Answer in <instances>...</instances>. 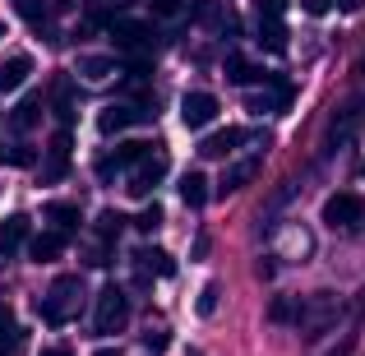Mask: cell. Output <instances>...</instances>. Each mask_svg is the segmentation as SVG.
<instances>
[{
	"mask_svg": "<svg viewBox=\"0 0 365 356\" xmlns=\"http://www.w3.org/2000/svg\"><path fill=\"white\" fill-rule=\"evenodd\" d=\"M79 301H83V278L79 273H61L51 283V292L37 301V315H42L46 324H65L74 310H79Z\"/></svg>",
	"mask_w": 365,
	"mask_h": 356,
	"instance_id": "1",
	"label": "cell"
},
{
	"mask_svg": "<svg viewBox=\"0 0 365 356\" xmlns=\"http://www.w3.org/2000/svg\"><path fill=\"white\" fill-rule=\"evenodd\" d=\"M93 324H98V333H120L125 324H130V296H125L116 283H107V287L98 292V310H93Z\"/></svg>",
	"mask_w": 365,
	"mask_h": 356,
	"instance_id": "2",
	"label": "cell"
},
{
	"mask_svg": "<svg viewBox=\"0 0 365 356\" xmlns=\"http://www.w3.org/2000/svg\"><path fill=\"white\" fill-rule=\"evenodd\" d=\"M324 227H333V232H351V227L365 218V199L351 195V190H338V195L324 199Z\"/></svg>",
	"mask_w": 365,
	"mask_h": 356,
	"instance_id": "3",
	"label": "cell"
},
{
	"mask_svg": "<svg viewBox=\"0 0 365 356\" xmlns=\"http://www.w3.org/2000/svg\"><path fill=\"white\" fill-rule=\"evenodd\" d=\"M162 176H167V153H162V143H158V148H153L148 158H143L139 167L130 171V185H125V190L143 199V195H153V190H158V180H162Z\"/></svg>",
	"mask_w": 365,
	"mask_h": 356,
	"instance_id": "4",
	"label": "cell"
},
{
	"mask_svg": "<svg viewBox=\"0 0 365 356\" xmlns=\"http://www.w3.org/2000/svg\"><path fill=\"white\" fill-rule=\"evenodd\" d=\"M217 121V98L213 93H185L180 98V125L185 130H204V125Z\"/></svg>",
	"mask_w": 365,
	"mask_h": 356,
	"instance_id": "5",
	"label": "cell"
},
{
	"mask_svg": "<svg viewBox=\"0 0 365 356\" xmlns=\"http://www.w3.org/2000/svg\"><path fill=\"white\" fill-rule=\"evenodd\" d=\"M245 139H250V134L241 130V125H227V130H213L204 143H199V158H208V162H213V158H232V153L241 148Z\"/></svg>",
	"mask_w": 365,
	"mask_h": 356,
	"instance_id": "6",
	"label": "cell"
},
{
	"mask_svg": "<svg viewBox=\"0 0 365 356\" xmlns=\"http://www.w3.org/2000/svg\"><path fill=\"white\" fill-rule=\"evenodd\" d=\"M153 111H139V107H125V102H111V107H102L98 111V130L102 134H120V130H130V125H139V121H148Z\"/></svg>",
	"mask_w": 365,
	"mask_h": 356,
	"instance_id": "7",
	"label": "cell"
},
{
	"mask_svg": "<svg viewBox=\"0 0 365 356\" xmlns=\"http://www.w3.org/2000/svg\"><path fill=\"white\" fill-rule=\"evenodd\" d=\"M333 315H338V301H333V292H319L310 305H301V315H296V324L305 329V338H314V329L319 324H329Z\"/></svg>",
	"mask_w": 365,
	"mask_h": 356,
	"instance_id": "8",
	"label": "cell"
},
{
	"mask_svg": "<svg viewBox=\"0 0 365 356\" xmlns=\"http://www.w3.org/2000/svg\"><path fill=\"white\" fill-rule=\"evenodd\" d=\"M111 37H116L120 51H143V46H153V28L139 24V19H116V24H111Z\"/></svg>",
	"mask_w": 365,
	"mask_h": 356,
	"instance_id": "9",
	"label": "cell"
},
{
	"mask_svg": "<svg viewBox=\"0 0 365 356\" xmlns=\"http://www.w3.org/2000/svg\"><path fill=\"white\" fill-rule=\"evenodd\" d=\"M65 171H70V130H61L51 139V148H46V162H42V180L51 185V180H61Z\"/></svg>",
	"mask_w": 365,
	"mask_h": 356,
	"instance_id": "10",
	"label": "cell"
},
{
	"mask_svg": "<svg viewBox=\"0 0 365 356\" xmlns=\"http://www.w3.org/2000/svg\"><path fill=\"white\" fill-rule=\"evenodd\" d=\"M24 245H28V218L24 213L5 218V223H0V259H14Z\"/></svg>",
	"mask_w": 365,
	"mask_h": 356,
	"instance_id": "11",
	"label": "cell"
},
{
	"mask_svg": "<svg viewBox=\"0 0 365 356\" xmlns=\"http://www.w3.org/2000/svg\"><path fill=\"white\" fill-rule=\"evenodd\" d=\"M61 255H65V232H56V227L28 240V259H33V264H56Z\"/></svg>",
	"mask_w": 365,
	"mask_h": 356,
	"instance_id": "12",
	"label": "cell"
},
{
	"mask_svg": "<svg viewBox=\"0 0 365 356\" xmlns=\"http://www.w3.org/2000/svg\"><path fill=\"white\" fill-rule=\"evenodd\" d=\"M33 74V56H9V61H0V93H19L24 88V79Z\"/></svg>",
	"mask_w": 365,
	"mask_h": 356,
	"instance_id": "13",
	"label": "cell"
},
{
	"mask_svg": "<svg viewBox=\"0 0 365 356\" xmlns=\"http://www.w3.org/2000/svg\"><path fill=\"white\" fill-rule=\"evenodd\" d=\"M287 102H292V83L287 79H268V93H255V98H250V111L264 116V111H282Z\"/></svg>",
	"mask_w": 365,
	"mask_h": 356,
	"instance_id": "14",
	"label": "cell"
},
{
	"mask_svg": "<svg viewBox=\"0 0 365 356\" xmlns=\"http://www.w3.org/2000/svg\"><path fill=\"white\" fill-rule=\"evenodd\" d=\"M134 264H139L143 278H171V273H176L171 255H167V250H153V245H143L139 255H134Z\"/></svg>",
	"mask_w": 365,
	"mask_h": 356,
	"instance_id": "15",
	"label": "cell"
},
{
	"mask_svg": "<svg viewBox=\"0 0 365 356\" xmlns=\"http://www.w3.org/2000/svg\"><path fill=\"white\" fill-rule=\"evenodd\" d=\"M259 176V158H245V162H236V167H227V176H222V195H236V190H245L250 180Z\"/></svg>",
	"mask_w": 365,
	"mask_h": 356,
	"instance_id": "16",
	"label": "cell"
},
{
	"mask_svg": "<svg viewBox=\"0 0 365 356\" xmlns=\"http://www.w3.org/2000/svg\"><path fill=\"white\" fill-rule=\"evenodd\" d=\"M74 74H83L88 83H102V79L116 74V61H111V56H79V61H74Z\"/></svg>",
	"mask_w": 365,
	"mask_h": 356,
	"instance_id": "17",
	"label": "cell"
},
{
	"mask_svg": "<svg viewBox=\"0 0 365 356\" xmlns=\"http://www.w3.org/2000/svg\"><path fill=\"white\" fill-rule=\"evenodd\" d=\"M180 199H185V208L208 204V176L204 171H185V176H180Z\"/></svg>",
	"mask_w": 365,
	"mask_h": 356,
	"instance_id": "18",
	"label": "cell"
},
{
	"mask_svg": "<svg viewBox=\"0 0 365 356\" xmlns=\"http://www.w3.org/2000/svg\"><path fill=\"white\" fill-rule=\"evenodd\" d=\"M46 218L56 223V232H79V223H83V213H79V204H65V199H56V204H46Z\"/></svg>",
	"mask_w": 365,
	"mask_h": 356,
	"instance_id": "19",
	"label": "cell"
},
{
	"mask_svg": "<svg viewBox=\"0 0 365 356\" xmlns=\"http://www.w3.org/2000/svg\"><path fill=\"white\" fill-rule=\"evenodd\" d=\"M259 46H268L273 56H287V28H282V19H259Z\"/></svg>",
	"mask_w": 365,
	"mask_h": 356,
	"instance_id": "20",
	"label": "cell"
},
{
	"mask_svg": "<svg viewBox=\"0 0 365 356\" xmlns=\"http://www.w3.org/2000/svg\"><path fill=\"white\" fill-rule=\"evenodd\" d=\"M227 79H232V83H241V88H250V83H259V79H268V74L264 70H255V65H250L245 61V56H227Z\"/></svg>",
	"mask_w": 365,
	"mask_h": 356,
	"instance_id": "21",
	"label": "cell"
},
{
	"mask_svg": "<svg viewBox=\"0 0 365 356\" xmlns=\"http://www.w3.org/2000/svg\"><path fill=\"white\" fill-rule=\"evenodd\" d=\"M51 107H56V116H61L65 125L74 121V88H70V79H56V88H51Z\"/></svg>",
	"mask_w": 365,
	"mask_h": 356,
	"instance_id": "22",
	"label": "cell"
},
{
	"mask_svg": "<svg viewBox=\"0 0 365 356\" xmlns=\"http://www.w3.org/2000/svg\"><path fill=\"white\" fill-rule=\"evenodd\" d=\"M14 9H19V19H24V24H33V28H46V24H51L46 0H14Z\"/></svg>",
	"mask_w": 365,
	"mask_h": 356,
	"instance_id": "23",
	"label": "cell"
},
{
	"mask_svg": "<svg viewBox=\"0 0 365 356\" xmlns=\"http://www.w3.org/2000/svg\"><path fill=\"white\" fill-rule=\"evenodd\" d=\"M37 153L28 143H0V167H33Z\"/></svg>",
	"mask_w": 365,
	"mask_h": 356,
	"instance_id": "24",
	"label": "cell"
},
{
	"mask_svg": "<svg viewBox=\"0 0 365 356\" xmlns=\"http://www.w3.org/2000/svg\"><path fill=\"white\" fill-rule=\"evenodd\" d=\"M37 116H42V98H24L14 107V116H9V125H14V130H33Z\"/></svg>",
	"mask_w": 365,
	"mask_h": 356,
	"instance_id": "25",
	"label": "cell"
},
{
	"mask_svg": "<svg viewBox=\"0 0 365 356\" xmlns=\"http://www.w3.org/2000/svg\"><path fill=\"white\" fill-rule=\"evenodd\" d=\"M19 338H24V333H19V324H14V310L0 301V352H14Z\"/></svg>",
	"mask_w": 365,
	"mask_h": 356,
	"instance_id": "26",
	"label": "cell"
},
{
	"mask_svg": "<svg viewBox=\"0 0 365 356\" xmlns=\"http://www.w3.org/2000/svg\"><path fill=\"white\" fill-rule=\"evenodd\" d=\"M120 227H125V213H116V208H107V213L98 218V236H102V245H111V240L120 236Z\"/></svg>",
	"mask_w": 365,
	"mask_h": 356,
	"instance_id": "27",
	"label": "cell"
},
{
	"mask_svg": "<svg viewBox=\"0 0 365 356\" xmlns=\"http://www.w3.org/2000/svg\"><path fill=\"white\" fill-rule=\"evenodd\" d=\"M356 125H361V102H351V107L347 111H342V125L338 121H333V139H351V134H356Z\"/></svg>",
	"mask_w": 365,
	"mask_h": 356,
	"instance_id": "28",
	"label": "cell"
},
{
	"mask_svg": "<svg viewBox=\"0 0 365 356\" xmlns=\"http://www.w3.org/2000/svg\"><path fill=\"white\" fill-rule=\"evenodd\" d=\"M134 227H139L143 236H153V232H158V227H162V208H158V204L139 208V218H134Z\"/></svg>",
	"mask_w": 365,
	"mask_h": 356,
	"instance_id": "29",
	"label": "cell"
},
{
	"mask_svg": "<svg viewBox=\"0 0 365 356\" xmlns=\"http://www.w3.org/2000/svg\"><path fill=\"white\" fill-rule=\"evenodd\" d=\"M287 0H255V19H282Z\"/></svg>",
	"mask_w": 365,
	"mask_h": 356,
	"instance_id": "30",
	"label": "cell"
},
{
	"mask_svg": "<svg viewBox=\"0 0 365 356\" xmlns=\"http://www.w3.org/2000/svg\"><path fill=\"white\" fill-rule=\"evenodd\" d=\"M217 310V283H204V292H199V315H213Z\"/></svg>",
	"mask_w": 365,
	"mask_h": 356,
	"instance_id": "31",
	"label": "cell"
},
{
	"mask_svg": "<svg viewBox=\"0 0 365 356\" xmlns=\"http://www.w3.org/2000/svg\"><path fill=\"white\" fill-rule=\"evenodd\" d=\"M195 19H199V24H217L222 14H217V5H213V0H199V5H195Z\"/></svg>",
	"mask_w": 365,
	"mask_h": 356,
	"instance_id": "32",
	"label": "cell"
},
{
	"mask_svg": "<svg viewBox=\"0 0 365 356\" xmlns=\"http://www.w3.org/2000/svg\"><path fill=\"white\" fill-rule=\"evenodd\" d=\"M333 5H338V0H301V9H305V14H314V19H324Z\"/></svg>",
	"mask_w": 365,
	"mask_h": 356,
	"instance_id": "33",
	"label": "cell"
},
{
	"mask_svg": "<svg viewBox=\"0 0 365 356\" xmlns=\"http://www.w3.org/2000/svg\"><path fill=\"white\" fill-rule=\"evenodd\" d=\"M167 342H171V338H167V329H153L148 338H143V347H148V352H167Z\"/></svg>",
	"mask_w": 365,
	"mask_h": 356,
	"instance_id": "34",
	"label": "cell"
},
{
	"mask_svg": "<svg viewBox=\"0 0 365 356\" xmlns=\"http://www.w3.org/2000/svg\"><path fill=\"white\" fill-rule=\"evenodd\" d=\"M273 320H292V315H301V305H292V301H273Z\"/></svg>",
	"mask_w": 365,
	"mask_h": 356,
	"instance_id": "35",
	"label": "cell"
},
{
	"mask_svg": "<svg viewBox=\"0 0 365 356\" xmlns=\"http://www.w3.org/2000/svg\"><path fill=\"white\" fill-rule=\"evenodd\" d=\"M125 74H130V79H143V74H148V61H143V56H134V61L125 65Z\"/></svg>",
	"mask_w": 365,
	"mask_h": 356,
	"instance_id": "36",
	"label": "cell"
},
{
	"mask_svg": "<svg viewBox=\"0 0 365 356\" xmlns=\"http://www.w3.org/2000/svg\"><path fill=\"white\" fill-rule=\"evenodd\" d=\"M153 9H158V14H180V0H153Z\"/></svg>",
	"mask_w": 365,
	"mask_h": 356,
	"instance_id": "37",
	"label": "cell"
},
{
	"mask_svg": "<svg viewBox=\"0 0 365 356\" xmlns=\"http://www.w3.org/2000/svg\"><path fill=\"white\" fill-rule=\"evenodd\" d=\"M361 5H365V0H338V9H342V14H356Z\"/></svg>",
	"mask_w": 365,
	"mask_h": 356,
	"instance_id": "38",
	"label": "cell"
},
{
	"mask_svg": "<svg viewBox=\"0 0 365 356\" xmlns=\"http://www.w3.org/2000/svg\"><path fill=\"white\" fill-rule=\"evenodd\" d=\"M42 356H74L70 347H42Z\"/></svg>",
	"mask_w": 365,
	"mask_h": 356,
	"instance_id": "39",
	"label": "cell"
},
{
	"mask_svg": "<svg viewBox=\"0 0 365 356\" xmlns=\"http://www.w3.org/2000/svg\"><path fill=\"white\" fill-rule=\"evenodd\" d=\"M329 356H351V338H347V342H342V347H333Z\"/></svg>",
	"mask_w": 365,
	"mask_h": 356,
	"instance_id": "40",
	"label": "cell"
},
{
	"mask_svg": "<svg viewBox=\"0 0 365 356\" xmlns=\"http://www.w3.org/2000/svg\"><path fill=\"white\" fill-rule=\"evenodd\" d=\"M102 5H130V0H102Z\"/></svg>",
	"mask_w": 365,
	"mask_h": 356,
	"instance_id": "41",
	"label": "cell"
},
{
	"mask_svg": "<svg viewBox=\"0 0 365 356\" xmlns=\"http://www.w3.org/2000/svg\"><path fill=\"white\" fill-rule=\"evenodd\" d=\"M98 356H116V352H111V347H102V352H98Z\"/></svg>",
	"mask_w": 365,
	"mask_h": 356,
	"instance_id": "42",
	"label": "cell"
},
{
	"mask_svg": "<svg viewBox=\"0 0 365 356\" xmlns=\"http://www.w3.org/2000/svg\"><path fill=\"white\" fill-rule=\"evenodd\" d=\"M0 37H5V28H0Z\"/></svg>",
	"mask_w": 365,
	"mask_h": 356,
	"instance_id": "43",
	"label": "cell"
},
{
	"mask_svg": "<svg viewBox=\"0 0 365 356\" xmlns=\"http://www.w3.org/2000/svg\"><path fill=\"white\" fill-rule=\"evenodd\" d=\"M361 171H365V167H361Z\"/></svg>",
	"mask_w": 365,
	"mask_h": 356,
	"instance_id": "44",
	"label": "cell"
}]
</instances>
